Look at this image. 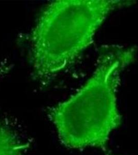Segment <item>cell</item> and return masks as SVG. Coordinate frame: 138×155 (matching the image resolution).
<instances>
[{"mask_svg": "<svg viewBox=\"0 0 138 155\" xmlns=\"http://www.w3.org/2000/svg\"><path fill=\"white\" fill-rule=\"evenodd\" d=\"M135 54L133 48H102L96 71L87 83L70 98L50 109V118L65 146H106L110 132L121 123L116 96L120 74Z\"/></svg>", "mask_w": 138, "mask_h": 155, "instance_id": "1", "label": "cell"}, {"mask_svg": "<svg viewBox=\"0 0 138 155\" xmlns=\"http://www.w3.org/2000/svg\"><path fill=\"white\" fill-rule=\"evenodd\" d=\"M130 1L62 0L43 11L31 35L34 76L43 83L64 70L92 44L110 12Z\"/></svg>", "mask_w": 138, "mask_h": 155, "instance_id": "2", "label": "cell"}, {"mask_svg": "<svg viewBox=\"0 0 138 155\" xmlns=\"http://www.w3.org/2000/svg\"><path fill=\"white\" fill-rule=\"evenodd\" d=\"M24 148L16 131L0 120V155H23Z\"/></svg>", "mask_w": 138, "mask_h": 155, "instance_id": "3", "label": "cell"}, {"mask_svg": "<svg viewBox=\"0 0 138 155\" xmlns=\"http://www.w3.org/2000/svg\"><path fill=\"white\" fill-rule=\"evenodd\" d=\"M8 70V67H6L5 66H1L0 67V77L2 76L4 74H5Z\"/></svg>", "mask_w": 138, "mask_h": 155, "instance_id": "4", "label": "cell"}]
</instances>
